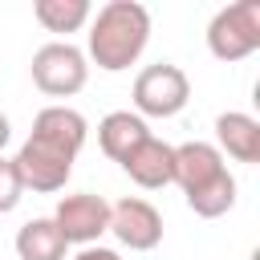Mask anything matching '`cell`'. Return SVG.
<instances>
[{
  "mask_svg": "<svg viewBox=\"0 0 260 260\" xmlns=\"http://www.w3.org/2000/svg\"><path fill=\"white\" fill-rule=\"evenodd\" d=\"M85 138H89V126L73 106H45L32 118V134L20 142L12 158L24 191H41V195L61 191L73 175V162Z\"/></svg>",
  "mask_w": 260,
  "mask_h": 260,
  "instance_id": "6da1fadb",
  "label": "cell"
},
{
  "mask_svg": "<svg viewBox=\"0 0 260 260\" xmlns=\"http://www.w3.org/2000/svg\"><path fill=\"white\" fill-rule=\"evenodd\" d=\"M150 41V12L138 0H110L89 16V49L85 61H93L106 73L130 69Z\"/></svg>",
  "mask_w": 260,
  "mask_h": 260,
  "instance_id": "7a4b0ae2",
  "label": "cell"
},
{
  "mask_svg": "<svg viewBox=\"0 0 260 260\" xmlns=\"http://www.w3.org/2000/svg\"><path fill=\"white\" fill-rule=\"evenodd\" d=\"M130 98H134L138 118H175L191 102V81L175 61H154V65L138 69Z\"/></svg>",
  "mask_w": 260,
  "mask_h": 260,
  "instance_id": "3957f363",
  "label": "cell"
},
{
  "mask_svg": "<svg viewBox=\"0 0 260 260\" xmlns=\"http://www.w3.org/2000/svg\"><path fill=\"white\" fill-rule=\"evenodd\" d=\"M207 49L215 61H244L260 49V0L228 4L207 24Z\"/></svg>",
  "mask_w": 260,
  "mask_h": 260,
  "instance_id": "277c9868",
  "label": "cell"
},
{
  "mask_svg": "<svg viewBox=\"0 0 260 260\" xmlns=\"http://www.w3.org/2000/svg\"><path fill=\"white\" fill-rule=\"evenodd\" d=\"M32 85L49 98H73L89 81V61L77 45L69 41H49L32 53Z\"/></svg>",
  "mask_w": 260,
  "mask_h": 260,
  "instance_id": "5b68a950",
  "label": "cell"
},
{
  "mask_svg": "<svg viewBox=\"0 0 260 260\" xmlns=\"http://www.w3.org/2000/svg\"><path fill=\"white\" fill-rule=\"evenodd\" d=\"M49 219L57 223L65 244L89 248V244H98L110 232V203L102 195H93V191H77V195H65Z\"/></svg>",
  "mask_w": 260,
  "mask_h": 260,
  "instance_id": "8992f818",
  "label": "cell"
},
{
  "mask_svg": "<svg viewBox=\"0 0 260 260\" xmlns=\"http://www.w3.org/2000/svg\"><path fill=\"white\" fill-rule=\"evenodd\" d=\"M110 232L118 236L122 248L130 252H150L162 244V215L154 203L138 199V195H126L118 203H110Z\"/></svg>",
  "mask_w": 260,
  "mask_h": 260,
  "instance_id": "52a82bcc",
  "label": "cell"
},
{
  "mask_svg": "<svg viewBox=\"0 0 260 260\" xmlns=\"http://www.w3.org/2000/svg\"><path fill=\"white\" fill-rule=\"evenodd\" d=\"M228 171L223 154L215 150V142H183L175 146V167H171V183H179L183 195H195L203 187H211L219 175Z\"/></svg>",
  "mask_w": 260,
  "mask_h": 260,
  "instance_id": "ba28073f",
  "label": "cell"
},
{
  "mask_svg": "<svg viewBox=\"0 0 260 260\" xmlns=\"http://www.w3.org/2000/svg\"><path fill=\"white\" fill-rule=\"evenodd\" d=\"M171 167H175V146L162 142V138H154V134L122 158V171H126L142 191L167 187V183H171Z\"/></svg>",
  "mask_w": 260,
  "mask_h": 260,
  "instance_id": "9c48e42d",
  "label": "cell"
},
{
  "mask_svg": "<svg viewBox=\"0 0 260 260\" xmlns=\"http://www.w3.org/2000/svg\"><path fill=\"white\" fill-rule=\"evenodd\" d=\"M215 150L236 162H260V122L244 110H228L215 118Z\"/></svg>",
  "mask_w": 260,
  "mask_h": 260,
  "instance_id": "30bf717a",
  "label": "cell"
},
{
  "mask_svg": "<svg viewBox=\"0 0 260 260\" xmlns=\"http://www.w3.org/2000/svg\"><path fill=\"white\" fill-rule=\"evenodd\" d=\"M146 138H150V126H146V118H138L134 110H114V114H106V118L98 122V146H102V154L114 158L118 167H122V158H126L134 146H142Z\"/></svg>",
  "mask_w": 260,
  "mask_h": 260,
  "instance_id": "8fae6325",
  "label": "cell"
},
{
  "mask_svg": "<svg viewBox=\"0 0 260 260\" xmlns=\"http://www.w3.org/2000/svg\"><path fill=\"white\" fill-rule=\"evenodd\" d=\"M65 252H69V244H65V236L57 232V223L49 215L28 219L16 232V256L20 260H65Z\"/></svg>",
  "mask_w": 260,
  "mask_h": 260,
  "instance_id": "7c38bea8",
  "label": "cell"
},
{
  "mask_svg": "<svg viewBox=\"0 0 260 260\" xmlns=\"http://www.w3.org/2000/svg\"><path fill=\"white\" fill-rule=\"evenodd\" d=\"M32 16L45 32H77L81 24H89L93 8L89 0H37Z\"/></svg>",
  "mask_w": 260,
  "mask_h": 260,
  "instance_id": "4fadbf2b",
  "label": "cell"
},
{
  "mask_svg": "<svg viewBox=\"0 0 260 260\" xmlns=\"http://www.w3.org/2000/svg\"><path fill=\"white\" fill-rule=\"evenodd\" d=\"M187 207H191L199 219H219V215H228V211L236 207V175H232V171H223L211 187H203V191L187 195Z\"/></svg>",
  "mask_w": 260,
  "mask_h": 260,
  "instance_id": "5bb4252c",
  "label": "cell"
},
{
  "mask_svg": "<svg viewBox=\"0 0 260 260\" xmlns=\"http://www.w3.org/2000/svg\"><path fill=\"white\" fill-rule=\"evenodd\" d=\"M20 195H24V183H20V175H16V162L0 154V215H8V211L20 203Z\"/></svg>",
  "mask_w": 260,
  "mask_h": 260,
  "instance_id": "9a60e30c",
  "label": "cell"
},
{
  "mask_svg": "<svg viewBox=\"0 0 260 260\" xmlns=\"http://www.w3.org/2000/svg\"><path fill=\"white\" fill-rule=\"evenodd\" d=\"M73 260H122L114 248H102V244H89V248H81Z\"/></svg>",
  "mask_w": 260,
  "mask_h": 260,
  "instance_id": "2e32d148",
  "label": "cell"
},
{
  "mask_svg": "<svg viewBox=\"0 0 260 260\" xmlns=\"http://www.w3.org/2000/svg\"><path fill=\"white\" fill-rule=\"evenodd\" d=\"M8 138H12V122H8V114L0 110V150L8 146Z\"/></svg>",
  "mask_w": 260,
  "mask_h": 260,
  "instance_id": "e0dca14e",
  "label": "cell"
}]
</instances>
